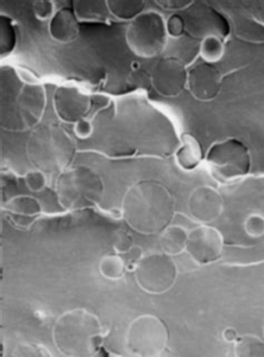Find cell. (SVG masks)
<instances>
[{"mask_svg":"<svg viewBox=\"0 0 264 357\" xmlns=\"http://www.w3.org/2000/svg\"><path fill=\"white\" fill-rule=\"evenodd\" d=\"M178 269L172 257L152 252L137 261L135 278L139 287L153 295L164 294L176 284Z\"/></svg>","mask_w":264,"mask_h":357,"instance_id":"9","label":"cell"},{"mask_svg":"<svg viewBox=\"0 0 264 357\" xmlns=\"http://www.w3.org/2000/svg\"><path fill=\"white\" fill-rule=\"evenodd\" d=\"M75 133L81 139H86L93 133L92 123L87 120H81L75 124Z\"/></svg>","mask_w":264,"mask_h":357,"instance_id":"33","label":"cell"},{"mask_svg":"<svg viewBox=\"0 0 264 357\" xmlns=\"http://www.w3.org/2000/svg\"><path fill=\"white\" fill-rule=\"evenodd\" d=\"M6 211L8 212L9 217L17 226L27 228L40 215L42 206L36 199L28 195H20L6 204Z\"/></svg>","mask_w":264,"mask_h":357,"instance_id":"16","label":"cell"},{"mask_svg":"<svg viewBox=\"0 0 264 357\" xmlns=\"http://www.w3.org/2000/svg\"><path fill=\"white\" fill-rule=\"evenodd\" d=\"M56 113L61 120L68 123H78L85 120L91 109L92 100L89 95L75 86H61L54 98Z\"/></svg>","mask_w":264,"mask_h":357,"instance_id":"13","label":"cell"},{"mask_svg":"<svg viewBox=\"0 0 264 357\" xmlns=\"http://www.w3.org/2000/svg\"><path fill=\"white\" fill-rule=\"evenodd\" d=\"M109 11L118 20H135L142 14L144 1H107Z\"/></svg>","mask_w":264,"mask_h":357,"instance_id":"23","label":"cell"},{"mask_svg":"<svg viewBox=\"0 0 264 357\" xmlns=\"http://www.w3.org/2000/svg\"><path fill=\"white\" fill-rule=\"evenodd\" d=\"M46 176L42 171L33 170L26 173L25 183L33 192H39L46 187Z\"/></svg>","mask_w":264,"mask_h":357,"instance_id":"30","label":"cell"},{"mask_svg":"<svg viewBox=\"0 0 264 357\" xmlns=\"http://www.w3.org/2000/svg\"><path fill=\"white\" fill-rule=\"evenodd\" d=\"M220 70L213 64L201 61L187 73V84L189 91L199 100H210L217 98L220 92Z\"/></svg>","mask_w":264,"mask_h":357,"instance_id":"15","label":"cell"},{"mask_svg":"<svg viewBox=\"0 0 264 357\" xmlns=\"http://www.w3.org/2000/svg\"><path fill=\"white\" fill-rule=\"evenodd\" d=\"M56 195L67 210H81L96 206L104 195L103 180L86 165L67 169L56 182Z\"/></svg>","mask_w":264,"mask_h":357,"instance_id":"5","label":"cell"},{"mask_svg":"<svg viewBox=\"0 0 264 357\" xmlns=\"http://www.w3.org/2000/svg\"><path fill=\"white\" fill-rule=\"evenodd\" d=\"M70 135L56 124H44L33 130L27 142V155L36 170L48 174L63 173L75 155Z\"/></svg>","mask_w":264,"mask_h":357,"instance_id":"4","label":"cell"},{"mask_svg":"<svg viewBox=\"0 0 264 357\" xmlns=\"http://www.w3.org/2000/svg\"><path fill=\"white\" fill-rule=\"evenodd\" d=\"M223 338L228 342V343H235L239 340V335L237 331L234 328H226L223 332Z\"/></svg>","mask_w":264,"mask_h":357,"instance_id":"35","label":"cell"},{"mask_svg":"<svg viewBox=\"0 0 264 357\" xmlns=\"http://www.w3.org/2000/svg\"><path fill=\"white\" fill-rule=\"evenodd\" d=\"M126 40L135 55L144 59L155 57L166 46V22L156 11L142 13L128 26Z\"/></svg>","mask_w":264,"mask_h":357,"instance_id":"7","label":"cell"},{"mask_svg":"<svg viewBox=\"0 0 264 357\" xmlns=\"http://www.w3.org/2000/svg\"><path fill=\"white\" fill-rule=\"evenodd\" d=\"M167 33L171 36L180 37L185 31V24H184L183 17L180 15H173L170 20L166 22Z\"/></svg>","mask_w":264,"mask_h":357,"instance_id":"31","label":"cell"},{"mask_svg":"<svg viewBox=\"0 0 264 357\" xmlns=\"http://www.w3.org/2000/svg\"><path fill=\"white\" fill-rule=\"evenodd\" d=\"M235 357H264V340L256 335H243L235 342Z\"/></svg>","mask_w":264,"mask_h":357,"instance_id":"22","label":"cell"},{"mask_svg":"<svg viewBox=\"0 0 264 357\" xmlns=\"http://www.w3.org/2000/svg\"><path fill=\"white\" fill-rule=\"evenodd\" d=\"M10 357H48V354L44 347L38 344L22 342L15 346Z\"/></svg>","mask_w":264,"mask_h":357,"instance_id":"27","label":"cell"},{"mask_svg":"<svg viewBox=\"0 0 264 357\" xmlns=\"http://www.w3.org/2000/svg\"><path fill=\"white\" fill-rule=\"evenodd\" d=\"M263 334H264V327H263Z\"/></svg>","mask_w":264,"mask_h":357,"instance_id":"37","label":"cell"},{"mask_svg":"<svg viewBox=\"0 0 264 357\" xmlns=\"http://www.w3.org/2000/svg\"><path fill=\"white\" fill-rule=\"evenodd\" d=\"M150 83L156 92L163 96H176L187 83V68L176 57L162 59L152 70Z\"/></svg>","mask_w":264,"mask_h":357,"instance_id":"12","label":"cell"},{"mask_svg":"<svg viewBox=\"0 0 264 357\" xmlns=\"http://www.w3.org/2000/svg\"><path fill=\"white\" fill-rule=\"evenodd\" d=\"M78 20L103 22L109 15V6L103 1H76L74 3Z\"/></svg>","mask_w":264,"mask_h":357,"instance_id":"21","label":"cell"},{"mask_svg":"<svg viewBox=\"0 0 264 357\" xmlns=\"http://www.w3.org/2000/svg\"><path fill=\"white\" fill-rule=\"evenodd\" d=\"M206 163L217 181L228 183L248 174L251 156L249 149L241 141L226 139L212 145L206 155Z\"/></svg>","mask_w":264,"mask_h":357,"instance_id":"6","label":"cell"},{"mask_svg":"<svg viewBox=\"0 0 264 357\" xmlns=\"http://www.w3.org/2000/svg\"><path fill=\"white\" fill-rule=\"evenodd\" d=\"M125 271V261L120 255H107L100 259V273L109 280L122 278Z\"/></svg>","mask_w":264,"mask_h":357,"instance_id":"24","label":"cell"},{"mask_svg":"<svg viewBox=\"0 0 264 357\" xmlns=\"http://www.w3.org/2000/svg\"><path fill=\"white\" fill-rule=\"evenodd\" d=\"M185 31L194 38L217 37L224 39L230 33V24L226 17L204 1L191 3L183 16Z\"/></svg>","mask_w":264,"mask_h":357,"instance_id":"10","label":"cell"},{"mask_svg":"<svg viewBox=\"0 0 264 357\" xmlns=\"http://www.w3.org/2000/svg\"><path fill=\"white\" fill-rule=\"evenodd\" d=\"M223 247V236L213 227L202 225L189 232L187 254L199 265H209L220 259Z\"/></svg>","mask_w":264,"mask_h":357,"instance_id":"11","label":"cell"},{"mask_svg":"<svg viewBox=\"0 0 264 357\" xmlns=\"http://www.w3.org/2000/svg\"><path fill=\"white\" fill-rule=\"evenodd\" d=\"M104 336L100 318L85 308L68 310L54 324V344L66 357L95 356L103 345Z\"/></svg>","mask_w":264,"mask_h":357,"instance_id":"3","label":"cell"},{"mask_svg":"<svg viewBox=\"0 0 264 357\" xmlns=\"http://www.w3.org/2000/svg\"><path fill=\"white\" fill-rule=\"evenodd\" d=\"M203 154L198 139L189 134H184L182 143L176 152V162L183 170L191 171L200 165Z\"/></svg>","mask_w":264,"mask_h":357,"instance_id":"18","label":"cell"},{"mask_svg":"<svg viewBox=\"0 0 264 357\" xmlns=\"http://www.w3.org/2000/svg\"><path fill=\"white\" fill-rule=\"evenodd\" d=\"M224 201L217 189L208 185L193 190L189 195V210L191 217L199 222H213L222 215Z\"/></svg>","mask_w":264,"mask_h":357,"instance_id":"14","label":"cell"},{"mask_svg":"<svg viewBox=\"0 0 264 357\" xmlns=\"http://www.w3.org/2000/svg\"><path fill=\"white\" fill-rule=\"evenodd\" d=\"M0 28H1V42H0V48H1V56H8L13 52L16 45V31L14 25L9 17L1 16L0 20Z\"/></svg>","mask_w":264,"mask_h":357,"instance_id":"26","label":"cell"},{"mask_svg":"<svg viewBox=\"0 0 264 357\" xmlns=\"http://www.w3.org/2000/svg\"><path fill=\"white\" fill-rule=\"evenodd\" d=\"M263 215V217H264V212H263V213H262V215Z\"/></svg>","mask_w":264,"mask_h":357,"instance_id":"36","label":"cell"},{"mask_svg":"<svg viewBox=\"0 0 264 357\" xmlns=\"http://www.w3.org/2000/svg\"><path fill=\"white\" fill-rule=\"evenodd\" d=\"M122 213L135 231L162 234L176 215V200L161 182L143 180L127 190L123 199Z\"/></svg>","mask_w":264,"mask_h":357,"instance_id":"1","label":"cell"},{"mask_svg":"<svg viewBox=\"0 0 264 357\" xmlns=\"http://www.w3.org/2000/svg\"><path fill=\"white\" fill-rule=\"evenodd\" d=\"M189 3V1H159V5L167 9H185Z\"/></svg>","mask_w":264,"mask_h":357,"instance_id":"34","label":"cell"},{"mask_svg":"<svg viewBox=\"0 0 264 357\" xmlns=\"http://www.w3.org/2000/svg\"><path fill=\"white\" fill-rule=\"evenodd\" d=\"M234 31L239 38L251 43H264V26L248 16L234 20Z\"/></svg>","mask_w":264,"mask_h":357,"instance_id":"20","label":"cell"},{"mask_svg":"<svg viewBox=\"0 0 264 357\" xmlns=\"http://www.w3.org/2000/svg\"><path fill=\"white\" fill-rule=\"evenodd\" d=\"M244 230L252 238L262 237L264 234V217L259 213L249 215L244 221Z\"/></svg>","mask_w":264,"mask_h":357,"instance_id":"29","label":"cell"},{"mask_svg":"<svg viewBox=\"0 0 264 357\" xmlns=\"http://www.w3.org/2000/svg\"><path fill=\"white\" fill-rule=\"evenodd\" d=\"M133 237L126 230H116L113 234V247L117 254H127L133 249Z\"/></svg>","mask_w":264,"mask_h":357,"instance_id":"28","label":"cell"},{"mask_svg":"<svg viewBox=\"0 0 264 357\" xmlns=\"http://www.w3.org/2000/svg\"><path fill=\"white\" fill-rule=\"evenodd\" d=\"M27 74L11 68L1 73V126L10 131H25L37 126L44 113V87Z\"/></svg>","mask_w":264,"mask_h":357,"instance_id":"2","label":"cell"},{"mask_svg":"<svg viewBox=\"0 0 264 357\" xmlns=\"http://www.w3.org/2000/svg\"><path fill=\"white\" fill-rule=\"evenodd\" d=\"M187 239L189 232L182 226L167 227L164 231L162 232L160 238L162 250L169 256H178L183 251H187Z\"/></svg>","mask_w":264,"mask_h":357,"instance_id":"19","label":"cell"},{"mask_svg":"<svg viewBox=\"0 0 264 357\" xmlns=\"http://www.w3.org/2000/svg\"><path fill=\"white\" fill-rule=\"evenodd\" d=\"M169 329L161 318L142 315L135 318L126 332V346L137 357H156L166 349Z\"/></svg>","mask_w":264,"mask_h":357,"instance_id":"8","label":"cell"},{"mask_svg":"<svg viewBox=\"0 0 264 357\" xmlns=\"http://www.w3.org/2000/svg\"><path fill=\"white\" fill-rule=\"evenodd\" d=\"M49 31L57 42L70 43L74 40L79 33L75 10L63 8L57 11L50 20Z\"/></svg>","mask_w":264,"mask_h":357,"instance_id":"17","label":"cell"},{"mask_svg":"<svg viewBox=\"0 0 264 357\" xmlns=\"http://www.w3.org/2000/svg\"><path fill=\"white\" fill-rule=\"evenodd\" d=\"M201 56L203 61L209 64H215L222 59L224 53V45L223 40L217 37H208L201 43Z\"/></svg>","mask_w":264,"mask_h":357,"instance_id":"25","label":"cell"},{"mask_svg":"<svg viewBox=\"0 0 264 357\" xmlns=\"http://www.w3.org/2000/svg\"><path fill=\"white\" fill-rule=\"evenodd\" d=\"M33 13L40 20L53 18L54 3L50 1H36L33 5Z\"/></svg>","mask_w":264,"mask_h":357,"instance_id":"32","label":"cell"}]
</instances>
